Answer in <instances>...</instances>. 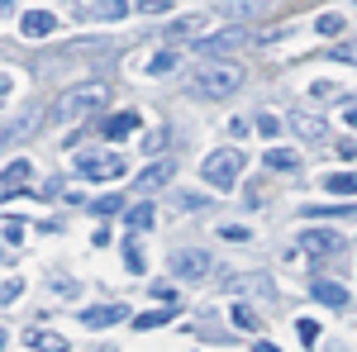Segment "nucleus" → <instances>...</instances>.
<instances>
[{"label": "nucleus", "instance_id": "25", "mask_svg": "<svg viewBox=\"0 0 357 352\" xmlns=\"http://www.w3.org/2000/svg\"><path fill=\"white\" fill-rule=\"evenodd\" d=\"M329 57H333V62H353V67H357V38H348V43H333Z\"/></svg>", "mask_w": 357, "mask_h": 352}, {"label": "nucleus", "instance_id": "8", "mask_svg": "<svg viewBox=\"0 0 357 352\" xmlns=\"http://www.w3.org/2000/svg\"><path fill=\"white\" fill-rule=\"evenodd\" d=\"M301 247L324 252V257H329V252H338V247H343V238H338L333 229H305V234H301Z\"/></svg>", "mask_w": 357, "mask_h": 352}, {"label": "nucleus", "instance_id": "27", "mask_svg": "<svg viewBox=\"0 0 357 352\" xmlns=\"http://www.w3.org/2000/svg\"><path fill=\"white\" fill-rule=\"evenodd\" d=\"M119 205H124V200H119V195H100V200H96V205H91V215H96V219H105V215H114V210H119Z\"/></svg>", "mask_w": 357, "mask_h": 352}, {"label": "nucleus", "instance_id": "26", "mask_svg": "<svg viewBox=\"0 0 357 352\" xmlns=\"http://www.w3.org/2000/svg\"><path fill=\"white\" fill-rule=\"evenodd\" d=\"M29 176V162L20 158V162H5V190H15V181H24Z\"/></svg>", "mask_w": 357, "mask_h": 352}, {"label": "nucleus", "instance_id": "35", "mask_svg": "<svg viewBox=\"0 0 357 352\" xmlns=\"http://www.w3.org/2000/svg\"><path fill=\"white\" fill-rule=\"evenodd\" d=\"M234 324H238V328H257V319H252L248 305H234Z\"/></svg>", "mask_w": 357, "mask_h": 352}, {"label": "nucleus", "instance_id": "20", "mask_svg": "<svg viewBox=\"0 0 357 352\" xmlns=\"http://www.w3.org/2000/svg\"><path fill=\"white\" fill-rule=\"evenodd\" d=\"M267 167H272V171H301V158H296L291 148H272V153H267Z\"/></svg>", "mask_w": 357, "mask_h": 352}, {"label": "nucleus", "instance_id": "39", "mask_svg": "<svg viewBox=\"0 0 357 352\" xmlns=\"http://www.w3.org/2000/svg\"><path fill=\"white\" fill-rule=\"evenodd\" d=\"M252 352H281V348H276V343H257Z\"/></svg>", "mask_w": 357, "mask_h": 352}, {"label": "nucleus", "instance_id": "30", "mask_svg": "<svg viewBox=\"0 0 357 352\" xmlns=\"http://www.w3.org/2000/svg\"><path fill=\"white\" fill-rule=\"evenodd\" d=\"M296 328H301V343H305V348H314V343H319V324H314V319H301Z\"/></svg>", "mask_w": 357, "mask_h": 352}, {"label": "nucleus", "instance_id": "34", "mask_svg": "<svg viewBox=\"0 0 357 352\" xmlns=\"http://www.w3.org/2000/svg\"><path fill=\"white\" fill-rule=\"evenodd\" d=\"M257 129H262L267 138H276L281 134V119H276V114H257Z\"/></svg>", "mask_w": 357, "mask_h": 352}, {"label": "nucleus", "instance_id": "23", "mask_svg": "<svg viewBox=\"0 0 357 352\" xmlns=\"http://www.w3.org/2000/svg\"><path fill=\"white\" fill-rule=\"evenodd\" d=\"M176 314V305H162V309H153V314H138L134 319V328H162L167 319Z\"/></svg>", "mask_w": 357, "mask_h": 352}, {"label": "nucleus", "instance_id": "11", "mask_svg": "<svg viewBox=\"0 0 357 352\" xmlns=\"http://www.w3.org/2000/svg\"><path fill=\"white\" fill-rule=\"evenodd\" d=\"M134 129H138V109H119L100 124V138H129Z\"/></svg>", "mask_w": 357, "mask_h": 352}, {"label": "nucleus", "instance_id": "2", "mask_svg": "<svg viewBox=\"0 0 357 352\" xmlns=\"http://www.w3.org/2000/svg\"><path fill=\"white\" fill-rule=\"evenodd\" d=\"M105 100V86H96V82H86V86H72V91H62L57 95V105H53V119L67 129V124H77L82 114H91V109Z\"/></svg>", "mask_w": 357, "mask_h": 352}, {"label": "nucleus", "instance_id": "36", "mask_svg": "<svg viewBox=\"0 0 357 352\" xmlns=\"http://www.w3.org/2000/svg\"><path fill=\"white\" fill-rule=\"evenodd\" d=\"M138 10L143 15H162V10H172V0H138Z\"/></svg>", "mask_w": 357, "mask_h": 352}, {"label": "nucleus", "instance_id": "5", "mask_svg": "<svg viewBox=\"0 0 357 352\" xmlns=\"http://www.w3.org/2000/svg\"><path fill=\"white\" fill-rule=\"evenodd\" d=\"M243 43H248V29L243 24H229V29L205 33V38H200V53H205V57H224V53H234V48H243Z\"/></svg>", "mask_w": 357, "mask_h": 352}, {"label": "nucleus", "instance_id": "12", "mask_svg": "<svg viewBox=\"0 0 357 352\" xmlns=\"http://www.w3.org/2000/svg\"><path fill=\"white\" fill-rule=\"evenodd\" d=\"M205 20L200 15H186V20H176V24L167 29V43H186V38H205Z\"/></svg>", "mask_w": 357, "mask_h": 352}, {"label": "nucleus", "instance_id": "13", "mask_svg": "<svg viewBox=\"0 0 357 352\" xmlns=\"http://www.w3.org/2000/svg\"><path fill=\"white\" fill-rule=\"evenodd\" d=\"M291 129L301 138H310V143H324V138H329V124L314 119V114H291Z\"/></svg>", "mask_w": 357, "mask_h": 352}, {"label": "nucleus", "instance_id": "28", "mask_svg": "<svg viewBox=\"0 0 357 352\" xmlns=\"http://www.w3.org/2000/svg\"><path fill=\"white\" fill-rule=\"evenodd\" d=\"M286 33H291V24H272V29H257L252 38H257V43H276V38H286Z\"/></svg>", "mask_w": 357, "mask_h": 352}, {"label": "nucleus", "instance_id": "7", "mask_svg": "<svg viewBox=\"0 0 357 352\" xmlns=\"http://www.w3.org/2000/svg\"><path fill=\"white\" fill-rule=\"evenodd\" d=\"M172 176H176V167L167 162V158H162V162H148V167L134 176V190H138V195H153V190H162Z\"/></svg>", "mask_w": 357, "mask_h": 352}, {"label": "nucleus", "instance_id": "15", "mask_svg": "<svg viewBox=\"0 0 357 352\" xmlns=\"http://www.w3.org/2000/svg\"><path fill=\"white\" fill-rule=\"evenodd\" d=\"M29 348H38V352H67V338L53 333V328H29Z\"/></svg>", "mask_w": 357, "mask_h": 352}, {"label": "nucleus", "instance_id": "17", "mask_svg": "<svg viewBox=\"0 0 357 352\" xmlns=\"http://www.w3.org/2000/svg\"><path fill=\"white\" fill-rule=\"evenodd\" d=\"M172 67H176V43H172V48H162V53H153L143 72H148V77H167Z\"/></svg>", "mask_w": 357, "mask_h": 352}, {"label": "nucleus", "instance_id": "37", "mask_svg": "<svg viewBox=\"0 0 357 352\" xmlns=\"http://www.w3.org/2000/svg\"><path fill=\"white\" fill-rule=\"evenodd\" d=\"M224 238H229V243H243L248 229H243V224H224Z\"/></svg>", "mask_w": 357, "mask_h": 352}, {"label": "nucleus", "instance_id": "29", "mask_svg": "<svg viewBox=\"0 0 357 352\" xmlns=\"http://www.w3.org/2000/svg\"><path fill=\"white\" fill-rule=\"evenodd\" d=\"M167 138H172L167 129H153V134L143 138V153H162V148H167Z\"/></svg>", "mask_w": 357, "mask_h": 352}, {"label": "nucleus", "instance_id": "18", "mask_svg": "<svg viewBox=\"0 0 357 352\" xmlns=\"http://www.w3.org/2000/svg\"><path fill=\"white\" fill-rule=\"evenodd\" d=\"M33 124H38V109H29V114H20V119H10V124H5V143L33 134Z\"/></svg>", "mask_w": 357, "mask_h": 352}, {"label": "nucleus", "instance_id": "32", "mask_svg": "<svg viewBox=\"0 0 357 352\" xmlns=\"http://www.w3.org/2000/svg\"><path fill=\"white\" fill-rule=\"evenodd\" d=\"M5 243H10V247H20V243H24V224L5 219Z\"/></svg>", "mask_w": 357, "mask_h": 352}, {"label": "nucleus", "instance_id": "9", "mask_svg": "<svg viewBox=\"0 0 357 352\" xmlns=\"http://www.w3.org/2000/svg\"><path fill=\"white\" fill-rule=\"evenodd\" d=\"M129 309L124 305H91V309H82V324L86 328H105V324H119Z\"/></svg>", "mask_w": 357, "mask_h": 352}, {"label": "nucleus", "instance_id": "21", "mask_svg": "<svg viewBox=\"0 0 357 352\" xmlns=\"http://www.w3.org/2000/svg\"><path fill=\"white\" fill-rule=\"evenodd\" d=\"M314 33H319V38H338V33H343V15H338V10L319 15V20H314Z\"/></svg>", "mask_w": 357, "mask_h": 352}, {"label": "nucleus", "instance_id": "10", "mask_svg": "<svg viewBox=\"0 0 357 352\" xmlns=\"http://www.w3.org/2000/svg\"><path fill=\"white\" fill-rule=\"evenodd\" d=\"M53 29H57V20L48 10H29L24 20H20V33H24V38H48Z\"/></svg>", "mask_w": 357, "mask_h": 352}, {"label": "nucleus", "instance_id": "4", "mask_svg": "<svg viewBox=\"0 0 357 352\" xmlns=\"http://www.w3.org/2000/svg\"><path fill=\"white\" fill-rule=\"evenodd\" d=\"M167 267H172V276L200 281V276H210L215 257H210V252H200V247H186V252H172V257H167Z\"/></svg>", "mask_w": 357, "mask_h": 352}, {"label": "nucleus", "instance_id": "33", "mask_svg": "<svg viewBox=\"0 0 357 352\" xmlns=\"http://www.w3.org/2000/svg\"><path fill=\"white\" fill-rule=\"evenodd\" d=\"M153 296L162 300V305H176V309H181V296H176V291H172L167 281H158V286H153Z\"/></svg>", "mask_w": 357, "mask_h": 352}, {"label": "nucleus", "instance_id": "31", "mask_svg": "<svg viewBox=\"0 0 357 352\" xmlns=\"http://www.w3.org/2000/svg\"><path fill=\"white\" fill-rule=\"evenodd\" d=\"M20 296H24V281H15V276H5V291H0V300H5V305H15Z\"/></svg>", "mask_w": 357, "mask_h": 352}, {"label": "nucleus", "instance_id": "22", "mask_svg": "<svg viewBox=\"0 0 357 352\" xmlns=\"http://www.w3.org/2000/svg\"><path fill=\"white\" fill-rule=\"evenodd\" d=\"M129 0H96V20H124Z\"/></svg>", "mask_w": 357, "mask_h": 352}, {"label": "nucleus", "instance_id": "1", "mask_svg": "<svg viewBox=\"0 0 357 352\" xmlns=\"http://www.w3.org/2000/svg\"><path fill=\"white\" fill-rule=\"evenodd\" d=\"M243 153L238 148H220V153H210L205 162H200V176L210 181V190H220V195H229V190L238 186V176H243Z\"/></svg>", "mask_w": 357, "mask_h": 352}, {"label": "nucleus", "instance_id": "19", "mask_svg": "<svg viewBox=\"0 0 357 352\" xmlns=\"http://www.w3.org/2000/svg\"><path fill=\"white\" fill-rule=\"evenodd\" d=\"M124 224H129V229H138V234H143V229H153V205H148V200H138V205H129V215H124Z\"/></svg>", "mask_w": 357, "mask_h": 352}, {"label": "nucleus", "instance_id": "6", "mask_svg": "<svg viewBox=\"0 0 357 352\" xmlns=\"http://www.w3.org/2000/svg\"><path fill=\"white\" fill-rule=\"evenodd\" d=\"M77 171L91 176V181H114V176H124V162L110 158V153H82L77 158Z\"/></svg>", "mask_w": 357, "mask_h": 352}, {"label": "nucleus", "instance_id": "3", "mask_svg": "<svg viewBox=\"0 0 357 352\" xmlns=\"http://www.w3.org/2000/svg\"><path fill=\"white\" fill-rule=\"evenodd\" d=\"M195 86H200L210 100H224V95H234V91L243 86V67H238V62H205L200 77H195Z\"/></svg>", "mask_w": 357, "mask_h": 352}, {"label": "nucleus", "instance_id": "16", "mask_svg": "<svg viewBox=\"0 0 357 352\" xmlns=\"http://www.w3.org/2000/svg\"><path fill=\"white\" fill-rule=\"evenodd\" d=\"M324 190L329 195H357V171H333V176H324Z\"/></svg>", "mask_w": 357, "mask_h": 352}, {"label": "nucleus", "instance_id": "40", "mask_svg": "<svg viewBox=\"0 0 357 352\" xmlns=\"http://www.w3.org/2000/svg\"><path fill=\"white\" fill-rule=\"evenodd\" d=\"M0 5H5V15H10V10H15V0H0Z\"/></svg>", "mask_w": 357, "mask_h": 352}, {"label": "nucleus", "instance_id": "14", "mask_svg": "<svg viewBox=\"0 0 357 352\" xmlns=\"http://www.w3.org/2000/svg\"><path fill=\"white\" fill-rule=\"evenodd\" d=\"M310 296L319 300V305H333V309H343V305H348V291H343L338 281H314V286H310Z\"/></svg>", "mask_w": 357, "mask_h": 352}, {"label": "nucleus", "instance_id": "38", "mask_svg": "<svg viewBox=\"0 0 357 352\" xmlns=\"http://www.w3.org/2000/svg\"><path fill=\"white\" fill-rule=\"evenodd\" d=\"M343 119H348V124L357 129V105H348V109H343Z\"/></svg>", "mask_w": 357, "mask_h": 352}, {"label": "nucleus", "instance_id": "24", "mask_svg": "<svg viewBox=\"0 0 357 352\" xmlns=\"http://www.w3.org/2000/svg\"><path fill=\"white\" fill-rule=\"evenodd\" d=\"M124 267L134 271V276H143V271H148V257H143V247H138L134 238H129V243H124Z\"/></svg>", "mask_w": 357, "mask_h": 352}]
</instances>
